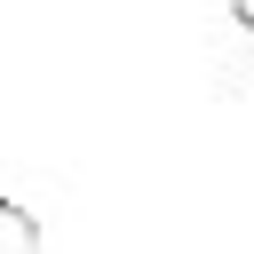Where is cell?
<instances>
[{
  "label": "cell",
  "instance_id": "obj_1",
  "mask_svg": "<svg viewBox=\"0 0 254 254\" xmlns=\"http://www.w3.org/2000/svg\"><path fill=\"white\" fill-rule=\"evenodd\" d=\"M0 254H40V222L16 198H0Z\"/></svg>",
  "mask_w": 254,
  "mask_h": 254
},
{
  "label": "cell",
  "instance_id": "obj_2",
  "mask_svg": "<svg viewBox=\"0 0 254 254\" xmlns=\"http://www.w3.org/2000/svg\"><path fill=\"white\" fill-rule=\"evenodd\" d=\"M230 16H238V32H246V48H254V0H230Z\"/></svg>",
  "mask_w": 254,
  "mask_h": 254
}]
</instances>
